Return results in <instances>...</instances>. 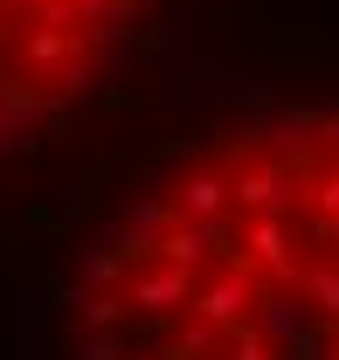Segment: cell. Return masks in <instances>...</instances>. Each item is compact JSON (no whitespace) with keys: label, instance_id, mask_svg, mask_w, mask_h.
Wrapping results in <instances>:
<instances>
[{"label":"cell","instance_id":"1","mask_svg":"<svg viewBox=\"0 0 339 360\" xmlns=\"http://www.w3.org/2000/svg\"><path fill=\"white\" fill-rule=\"evenodd\" d=\"M139 0H0V49H14L21 77H28V42L56 28V35H77V42L104 63L111 49L125 42V21ZM35 84V77H28Z\"/></svg>","mask_w":339,"mask_h":360},{"label":"cell","instance_id":"2","mask_svg":"<svg viewBox=\"0 0 339 360\" xmlns=\"http://www.w3.org/2000/svg\"><path fill=\"white\" fill-rule=\"evenodd\" d=\"M256 298H263L256 270L243 264V257H229V264H215V270L194 277V305H187V312L201 319V326H215V333H229V326L256 319Z\"/></svg>","mask_w":339,"mask_h":360},{"label":"cell","instance_id":"3","mask_svg":"<svg viewBox=\"0 0 339 360\" xmlns=\"http://www.w3.org/2000/svg\"><path fill=\"white\" fill-rule=\"evenodd\" d=\"M229 194H236L243 215H291L298 201H305V180H298L291 160L256 153V160H243V167L229 174Z\"/></svg>","mask_w":339,"mask_h":360},{"label":"cell","instance_id":"4","mask_svg":"<svg viewBox=\"0 0 339 360\" xmlns=\"http://www.w3.org/2000/svg\"><path fill=\"white\" fill-rule=\"evenodd\" d=\"M243 264H250L263 284H298L305 264H298L291 215H243Z\"/></svg>","mask_w":339,"mask_h":360},{"label":"cell","instance_id":"5","mask_svg":"<svg viewBox=\"0 0 339 360\" xmlns=\"http://www.w3.org/2000/svg\"><path fill=\"white\" fill-rule=\"evenodd\" d=\"M194 277L201 270H180V264H132L125 277V305H139L146 319H173V312H187L194 305Z\"/></svg>","mask_w":339,"mask_h":360},{"label":"cell","instance_id":"6","mask_svg":"<svg viewBox=\"0 0 339 360\" xmlns=\"http://www.w3.org/2000/svg\"><path fill=\"white\" fill-rule=\"evenodd\" d=\"M256 326H263V340L284 354L298 333L312 326V312H305V298H298V284H263V298H256Z\"/></svg>","mask_w":339,"mask_h":360},{"label":"cell","instance_id":"7","mask_svg":"<svg viewBox=\"0 0 339 360\" xmlns=\"http://www.w3.org/2000/svg\"><path fill=\"white\" fill-rule=\"evenodd\" d=\"M173 208L180 215H229L236 208V194H229V174L222 167H194V174H180V187H173Z\"/></svg>","mask_w":339,"mask_h":360},{"label":"cell","instance_id":"8","mask_svg":"<svg viewBox=\"0 0 339 360\" xmlns=\"http://www.w3.org/2000/svg\"><path fill=\"white\" fill-rule=\"evenodd\" d=\"M298 298H305V312H319L326 326H339V264H305Z\"/></svg>","mask_w":339,"mask_h":360},{"label":"cell","instance_id":"9","mask_svg":"<svg viewBox=\"0 0 339 360\" xmlns=\"http://www.w3.org/2000/svg\"><path fill=\"white\" fill-rule=\"evenodd\" d=\"M125 277H132L125 250H84V270H77L84 291H125Z\"/></svg>","mask_w":339,"mask_h":360},{"label":"cell","instance_id":"10","mask_svg":"<svg viewBox=\"0 0 339 360\" xmlns=\"http://www.w3.org/2000/svg\"><path fill=\"white\" fill-rule=\"evenodd\" d=\"M229 333H215V326H201V319H187L180 333H173V347H167V360H208L215 347H222Z\"/></svg>","mask_w":339,"mask_h":360},{"label":"cell","instance_id":"11","mask_svg":"<svg viewBox=\"0 0 339 360\" xmlns=\"http://www.w3.org/2000/svg\"><path fill=\"white\" fill-rule=\"evenodd\" d=\"M77 319H84L90 333H111V326L125 319V298H118V291H84V305H77Z\"/></svg>","mask_w":339,"mask_h":360},{"label":"cell","instance_id":"12","mask_svg":"<svg viewBox=\"0 0 339 360\" xmlns=\"http://www.w3.org/2000/svg\"><path fill=\"white\" fill-rule=\"evenodd\" d=\"M222 347H229V360H277V347L263 340V326H256V319L229 326V340H222Z\"/></svg>","mask_w":339,"mask_h":360},{"label":"cell","instance_id":"13","mask_svg":"<svg viewBox=\"0 0 339 360\" xmlns=\"http://www.w3.org/2000/svg\"><path fill=\"white\" fill-rule=\"evenodd\" d=\"M326 347H333V340H326V326H305L284 354H291V360H326Z\"/></svg>","mask_w":339,"mask_h":360},{"label":"cell","instance_id":"14","mask_svg":"<svg viewBox=\"0 0 339 360\" xmlns=\"http://www.w3.org/2000/svg\"><path fill=\"white\" fill-rule=\"evenodd\" d=\"M77 360H125V347H118L111 333H84V347H77Z\"/></svg>","mask_w":339,"mask_h":360},{"label":"cell","instance_id":"15","mask_svg":"<svg viewBox=\"0 0 339 360\" xmlns=\"http://www.w3.org/2000/svg\"><path fill=\"white\" fill-rule=\"evenodd\" d=\"M90 215V194L84 187H63V194H56V222H84Z\"/></svg>","mask_w":339,"mask_h":360},{"label":"cell","instance_id":"16","mask_svg":"<svg viewBox=\"0 0 339 360\" xmlns=\"http://www.w3.org/2000/svg\"><path fill=\"white\" fill-rule=\"evenodd\" d=\"M312 243L319 250H339V215H312Z\"/></svg>","mask_w":339,"mask_h":360},{"label":"cell","instance_id":"17","mask_svg":"<svg viewBox=\"0 0 339 360\" xmlns=\"http://www.w3.org/2000/svg\"><path fill=\"white\" fill-rule=\"evenodd\" d=\"M326 360H339V333H333V347H326Z\"/></svg>","mask_w":339,"mask_h":360},{"label":"cell","instance_id":"18","mask_svg":"<svg viewBox=\"0 0 339 360\" xmlns=\"http://www.w3.org/2000/svg\"><path fill=\"white\" fill-rule=\"evenodd\" d=\"M160 360H167V354H160Z\"/></svg>","mask_w":339,"mask_h":360}]
</instances>
